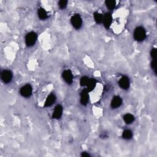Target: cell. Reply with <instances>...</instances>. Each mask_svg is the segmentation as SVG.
Listing matches in <instances>:
<instances>
[{"label": "cell", "mask_w": 157, "mask_h": 157, "mask_svg": "<svg viewBox=\"0 0 157 157\" xmlns=\"http://www.w3.org/2000/svg\"><path fill=\"white\" fill-rule=\"evenodd\" d=\"M103 22L104 23V27L106 28H109L110 26L111 23L112 22V14L109 12L106 13L103 16Z\"/></svg>", "instance_id": "8"}, {"label": "cell", "mask_w": 157, "mask_h": 157, "mask_svg": "<svg viewBox=\"0 0 157 157\" xmlns=\"http://www.w3.org/2000/svg\"><path fill=\"white\" fill-rule=\"evenodd\" d=\"M122 137L123 139H126V140H129L131 139L133 137V133L132 131L130 130H125L123 134H122Z\"/></svg>", "instance_id": "16"}, {"label": "cell", "mask_w": 157, "mask_h": 157, "mask_svg": "<svg viewBox=\"0 0 157 157\" xmlns=\"http://www.w3.org/2000/svg\"><path fill=\"white\" fill-rule=\"evenodd\" d=\"M63 107L61 105H57L55 108L52 114V118L55 119H59L61 118L63 114Z\"/></svg>", "instance_id": "10"}, {"label": "cell", "mask_w": 157, "mask_h": 157, "mask_svg": "<svg viewBox=\"0 0 157 157\" xmlns=\"http://www.w3.org/2000/svg\"><path fill=\"white\" fill-rule=\"evenodd\" d=\"M106 6L110 10L114 9L116 6V1L114 0H108L105 2Z\"/></svg>", "instance_id": "18"}, {"label": "cell", "mask_w": 157, "mask_h": 157, "mask_svg": "<svg viewBox=\"0 0 157 157\" xmlns=\"http://www.w3.org/2000/svg\"><path fill=\"white\" fill-rule=\"evenodd\" d=\"M122 104V99L119 97V96H115L111 101V107L112 109H116L119 108Z\"/></svg>", "instance_id": "11"}, {"label": "cell", "mask_w": 157, "mask_h": 157, "mask_svg": "<svg viewBox=\"0 0 157 157\" xmlns=\"http://www.w3.org/2000/svg\"><path fill=\"white\" fill-rule=\"evenodd\" d=\"M156 59H154L152 61V62L151 63V67H152V68L154 70V71L155 73V74L156 73Z\"/></svg>", "instance_id": "21"}, {"label": "cell", "mask_w": 157, "mask_h": 157, "mask_svg": "<svg viewBox=\"0 0 157 157\" xmlns=\"http://www.w3.org/2000/svg\"><path fill=\"white\" fill-rule=\"evenodd\" d=\"M119 84L120 85V87L124 90H127L130 87V80L128 77L126 76H123L121 77L119 82Z\"/></svg>", "instance_id": "9"}, {"label": "cell", "mask_w": 157, "mask_h": 157, "mask_svg": "<svg viewBox=\"0 0 157 157\" xmlns=\"http://www.w3.org/2000/svg\"><path fill=\"white\" fill-rule=\"evenodd\" d=\"M94 19L97 23H101L103 20V16L101 14L96 12L94 13Z\"/></svg>", "instance_id": "17"}, {"label": "cell", "mask_w": 157, "mask_h": 157, "mask_svg": "<svg viewBox=\"0 0 157 157\" xmlns=\"http://www.w3.org/2000/svg\"><path fill=\"white\" fill-rule=\"evenodd\" d=\"M88 91L87 89H84L80 93V103L83 106H86L89 101Z\"/></svg>", "instance_id": "5"}, {"label": "cell", "mask_w": 157, "mask_h": 157, "mask_svg": "<svg viewBox=\"0 0 157 157\" xmlns=\"http://www.w3.org/2000/svg\"><path fill=\"white\" fill-rule=\"evenodd\" d=\"M32 91H33V89H32V86L29 84H27L21 88L20 92V95H21L22 97L28 98L32 95Z\"/></svg>", "instance_id": "4"}, {"label": "cell", "mask_w": 157, "mask_h": 157, "mask_svg": "<svg viewBox=\"0 0 157 157\" xmlns=\"http://www.w3.org/2000/svg\"><path fill=\"white\" fill-rule=\"evenodd\" d=\"M1 79L5 84H8L12 80V73L9 70H5L1 74Z\"/></svg>", "instance_id": "6"}, {"label": "cell", "mask_w": 157, "mask_h": 157, "mask_svg": "<svg viewBox=\"0 0 157 157\" xmlns=\"http://www.w3.org/2000/svg\"><path fill=\"white\" fill-rule=\"evenodd\" d=\"M123 120L126 124H130L134 121V117L131 114H126L123 116Z\"/></svg>", "instance_id": "14"}, {"label": "cell", "mask_w": 157, "mask_h": 157, "mask_svg": "<svg viewBox=\"0 0 157 157\" xmlns=\"http://www.w3.org/2000/svg\"><path fill=\"white\" fill-rule=\"evenodd\" d=\"M88 80H89V78L87 77H86V76L82 77V78H81L80 81V85L81 86H86V85H87Z\"/></svg>", "instance_id": "19"}, {"label": "cell", "mask_w": 157, "mask_h": 157, "mask_svg": "<svg viewBox=\"0 0 157 157\" xmlns=\"http://www.w3.org/2000/svg\"><path fill=\"white\" fill-rule=\"evenodd\" d=\"M38 16L39 18L41 20H45L47 18V12L44 8H40L38 9Z\"/></svg>", "instance_id": "15"}, {"label": "cell", "mask_w": 157, "mask_h": 157, "mask_svg": "<svg viewBox=\"0 0 157 157\" xmlns=\"http://www.w3.org/2000/svg\"><path fill=\"white\" fill-rule=\"evenodd\" d=\"M55 101H56V97H55V95L54 94H50L48 96L46 101H45L44 107H50V106H51L55 102Z\"/></svg>", "instance_id": "12"}, {"label": "cell", "mask_w": 157, "mask_h": 157, "mask_svg": "<svg viewBox=\"0 0 157 157\" xmlns=\"http://www.w3.org/2000/svg\"><path fill=\"white\" fill-rule=\"evenodd\" d=\"M37 40V34L34 32H30L27 34L25 38V43L27 46L32 47L36 43Z\"/></svg>", "instance_id": "2"}, {"label": "cell", "mask_w": 157, "mask_h": 157, "mask_svg": "<svg viewBox=\"0 0 157 157\" xmlns=\"http://www.w3.org/2000/svg\"><path fill=\"white\" fill-rule=\"evenodd\" d=\"M81 156L83 157H89L90 156V155L87 152H82V154H81Z\"/></svg>", "instance_id": "23"}, {"label": "cell", "mask_w": 157, "mask_h": 157, "mask_svg": "<svg viewBox=\"0 0 157 157\" xmlns=\"http://www.w3.org/2000/svg\"><path fill=\"white\" fill-rule=\"evenodd\" d=\"M96 85H97V80L95 79H89L88 83L87 84V90L88 92H91L96 87Z\"/></svg>", "instance_id": "13"}, {"label": "cell", "mask_w": 157, "mask_h": 157, "mask_svg": "<svg viewBox=\"0 0 157 157\" xmlns=\"http://www.w3.org/2000/svg\"><path fill=\"white\" fill-rule=\"evenodd\" d=\"M67 4H68V1H66V0H62V1H60L58 3V5H59V7L60 8V9H64L66 8V7H67Z\"/></svg>", "instance_id": "20"}, {"label": "cell", "mask_w": 157, "mask_h": 157, "mask_svg": "<svg viewBox=\"0 0 157 157\" xmlns=\"http://www.w3.org/2000/svg\"><path fill=\"white\" fill-rule=\"evenodd\" d=\"M71 22L73 25V26L75 29H79L82 25V20L80 15L79 14H74V16L71 17Z\"/></svg>", "instance_id": "3"}, {"label": "cell", "mask_w": 157, "mask_h": 157, "mask_svg": "<svg viewBox=\"0 0 157 157\" xmlns=\"http://www.w3.org/2000/svg\"><path fill=\"white\" fill-rule=\"evenodd\" d=\"M151 57L153 60L156 58V49L155 48L153 49L151 51Z\"/></svg>", "instance_id": "22"}, {"label": "cell", "mask_w": 157, "mask_h": 157, "mask_svg": "<svg viewBox=\"0 0 157 157\" xmlns=\"http://www.w3.org/2000/svg\"><path fill=\"white\" fill-rule=\"evenodd\" d=\"M62 76L65 82L68 84H71L73 83V75L70 70H66L63 73Z\"/></svg>", "instance_id": "7"}, {"label": "cell", "mask_w": 157, "mask_h": 157, "mask_svg": "<svg viewBox=\"0 0 157 157\" xmlns=\"http://www.w3.org/2000/svg\"><path fill=\"white\" fill-rule=\"evenodd\" d=\"M134 39L138 42L143 41L146 38L145 29L142 27L136 28L134 33Z\"/></svg>", "instance_id": "1"}]
</instances>
